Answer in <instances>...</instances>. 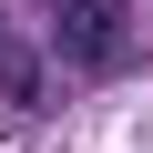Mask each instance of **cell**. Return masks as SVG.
I'll return each instance as SVG.
<instances>
[{"label": "cell", "mask_w": 153, "mask_h": 153, "mask_svg": "<svg viewBox=\"0 0 153 153\" xmlns=\"http://www.w3.org/2000/svg\"><path fill=\"white\" fill-rule=\"evenodd\" d=\"M61 61L71 71H112L123 61V10L112 0H61Z\"/></svg>", "instance_id": "1"}]
</instances>
